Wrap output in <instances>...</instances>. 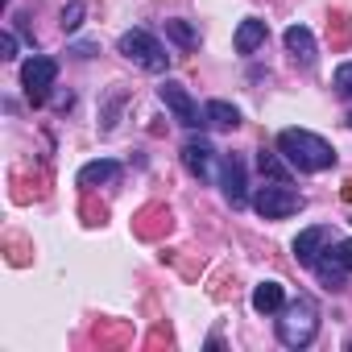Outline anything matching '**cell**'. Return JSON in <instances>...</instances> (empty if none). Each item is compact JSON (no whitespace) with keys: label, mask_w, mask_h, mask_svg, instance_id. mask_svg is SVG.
Here are the masks:
<instances>
[{"label":"cell","mask_w":352,"mask_h":352,"mask_svg":"<svg viewBox=\"0 0 352 352\" xmlns=\"http://www.w3.org/2000/svg\"><path fill=\"white\" fill-rule=\"evenodd\" d=\"M315 331H319V307H315V298L298 294L294 302H286V307H282L278 340H282L286 348H307V344L315 340Z\"/></svg>","instance_id":"2"},{"label":"cell","mask_w":352,"mask_h":352,"mask_svg":"<svg viewBox=\"0 0 352 352\" xmlns=\"http://www.w3.org/2000/svg\"><path fill=\"white\" fill-rule=\"evenodd\" d=\"M204 120H208L212 129H236V124H241V112H236L228 100H212V104L204 108Z\"/></svg>","instance_id":"14"},{"label":"cell","mask_w":352,"mask_h":352,"mask_svg":"<svg viewBox=\"0 0 352 352\" xmlns=\"http://www.w3.org/2000/svg\"><path fill=\"white\" fill-rule=\"evenodd\" d=\"M162 104L174 112V120L179 124H187V129H195V124H204V116H199V108H195V100H191V91L183 87V83H162Z\"/></svg>","instance_id":"6"},{"label":"cell","mask_w":352,"mask_h":352,"mask_svg":"<svg viewBox=\"0 0 352 352\" xmlns=\"http://www.w3.org/2000/svg\"><path fill=\"white\" fill-rule=\"evenodd\" d=\"M116 179H120V166L108 162V157H104V162H87V166L79 170V187H83V191H91V187H100V183H116Z\"/></svg>","instance_id":"9"},{"label":"cell","mask_w":352,"mask_h":352,"mask_svg":"<svg viewBox=\"0 0 352 352\" xmlns=\"http://www.w3.org/2000/svg\"><path fill=\"white\" fill-rule=\"evenodd\" d=\"M0 50H5L0 58H17V38H13V34H5V38H0Z\"/></svg>","instance_id":"20"},{"label":"cell","mask_w":352,"mask_h":352,"mask_svg":"<svg viewBox=\"0 0 352 352\" xmlns=\"http://www.w3.org/2000/svg\"><path fill=\"white\" fill-rule=\"evenodd\" d=\"M257 166H261V174H265V179H274V183H290V170L282 166V157H278V153L261 149V153H257Z\"/></svg>","instance_id":"16"},{"label":"cell","mask_w":352,"mask_h":352,"mask_svg":"<svg viewBox=\"0 0 352 352\" xmlns=\"http://www.w3.org/2000/svg\"><path fill=\"white\" fill-rule=\"evenodd\" d=\"M83 25V0H71L63 9V30H79Z\"/></svg>","instance_id":"19"},{"label":"cell","mask_w":352,"mask_h":352,"mask_svg":"<svg viewBox=\"0 0 352 352\" xmlns=\"http://www.w3.org/2000/svg\"><path fill=\"white\" fill-rule=\"evenodd\" d=\"M331 83H336V96L352 104V63H340V67H336V79H331Z\"/></svg>","instance_id":"18"},{"label":"cell","mask_w":352,"mask_h":352,"mask_svg":"<svg viewBox=\"0 0 352 352\" xmlns=\"http://www.w3.org/2000/svg\"><path fill=\"white\" fill-rule=\"evenodd\" d=\"M344 199H348V204H352V179H348V183H344Z\"/></svg>","instance_id":"22"},{"label":"cell","mask_w":352,"mask_h":352,"mask_svg":"<svg viewBox=\"0 0 352 352\" xmlns=\"http://www.w3.org/2000/svg\"><path fill=\"white\" fill-rule=\"evenodd\" d=\"M286 50L294 54V63L311 67V63H315V38H311V30H307V25H290V30H286Z\"/></svg>","instance_id":"8"},{"label":"cell","mask_w":352,"mask_h":352,"mask_svg":"<svg viewBox=\"0 0 352 352\" xmlns=\"http://www.w3.org/2000/svg\"><path fill=\"white\" fill-rule=\"evenodd\" d=\"M253 208H257V216H265V220H286V216L302 212V195H298L294 187H286V183H274V179H270L265 187H257Z\"/></svg>","instance_id":"4"},{"label":"cell","mask_w":352,"mask_h":352,"mask_svg":"<svg viewBox=\"0 0 352 352\" xmlns=\"http://www.w3.org/2000/svg\"><path fill=\"white\" fill-rule=\"evenodd\" d=\"M116 50H120L129 63H137L141 71H153V75H162V71L170 67V54L162 50V42H157L153 34H145V30H129V34H120Z\"/></svg>","instance_id":"3"},{"label":"cell","mask_w":352,"mask_h":352,"mask_svg":"<svg viewBox=\"0 0 352 352\" xmlns=\"http://www.w3.org/2000/svg\"><path fill=\"white\" fill-rule=\"evenodd\" d=\"M348 124H352V116H348Z\"/></svg>","instance_id":"23"},{"label":"cell","mask_w":352,"mask_h":352,"mask_svg":"<svg viewBox=\"0 0 352 352\" xmlns=\"http://www.w3.org/2000/svg\"><path fill=\"white\" fill-rule=\"evenodd\" d=\"M336 257H340V261L352 270V241H340V245H336Z\"/></svg>","instance_id":"21"},{"label":"cell","mask_w":352,"mask_h":352,"mask_svg":"<svg viewBox=\"0 0 352 352\" xmlns=\"http://www.w3.org/2000/svg\"><path fill=\"white\" fill-rule=\"evenodd\" d=\"M54 79H58V63H54V58H46V54H34V58L21 67V83H25V91H30V100H34V104H42V100H46V91L54 87Z\"/></svg>","instance_id":"5"},{"label":"cell","mask_w":352,"mask_h":352,"mask_svg":"<svg viewBox=\"0 0 352 352\" xmlns=\"http://www.w3.org/2000/svg\"><path fill=\"white\" fill-rule=\"evenodd\" d=\"M265 21H257V17H249V21H241V30H236V50L241 54H253V50H261L265 46Z\"/></svg>","instance_id":"13"},{"label":"cell","mask_w":352,"mask_h":352,"mask_svg":"<svg viewBox=\"0 0 352 352\" xmlns=\"http://www.w3.org/2000/svg\"><path fill=\"white\" fill-rule=\"evenodd\" d=\"M166 34H170L174 42H179L183 50H195V46H199V34H195L187 21H166Z\"/></svg>","instance_id":"17"},{"label":"cell","mask_w":352,"mask_h":352,"mask_svg":"<svg viewBox=\"0 0 352 352\" xmlns=\"http://www.w3.org/2000/svg\"><path fill=\"white\" fill-rule=\"evenodd\" d=\"M278 153L290 166H298L302 174H319V170H331L336 166V149L323 137L307 133V129H282L278 133Z\"/></svg>","instance_id":"1"},{"label":"cell","mask_w":352,"mask_h":352,"mask_svg":"<svg viewBox=\"0 0 352 352\" xmlns=\"http://www.w3.org/2000/svg\"><path fill=\"white\" fill-rule=\"evenodd\" d=\"M311 270H315V274H319V282H323V286H331V290H340V286H344V274H348V265H344L336 253H331V257H319Z\"/></svg>","instance_id":"15"},{"label":"cell","mask_w":352,"mask_h":352,"mask_svg":"<svg viewBox=\"0 0 352 352\" xmlns=\"http://www.w3.org/2000/svg\"><path fill=\"white\" fill-rule=\"evenodd\" d=\"M282 307H286V290H282L278 282L253 286V311H257V315H274V311H282Z\"/></svg>","instance_id":"11"},{"label":"cell","mask_w":352,"mask_h":352,"mask_svg":"<svg viewBox=\"0 0 352 352\" xmlns=\"http://www.w3.org/2000/svg\"><path fill=\"white\" fill-rule=\"evenodd\" d=\"M220 183H224V195L232 208H245L249 195H245V166L241 157H224V174H220Z\"/></svg>","instance_id":"7"},{"label":"cell","mask_w":352,"mask_h":352,"mask_svg":"<svg viewBox=\"0 0 352 352\" xmlns=\"http://www.w3.org/2000/svg\"><path fill=\"white\" fill-rule=\"evenodd\" d=\"M323 241H327V228H307V232H298V241H294V257H298L302 265H315Z\"/></svg>","instance_id":"12"},{"label":"cell","mask_w":352,"mask_h":352,"mask_svg":"<svg viewBox=\"0 0 352 352\" xmlns=\"http://www.w3.org/2000/svg\"><path fill=\"white\" fill-rule=\"evenodd\" d=\"M212 153H216V149H212L204 137L183 145V162H187V170H191V174H199V179H208V174H212Z\"/></svg>","instance_id":"10"}]
</instances>
